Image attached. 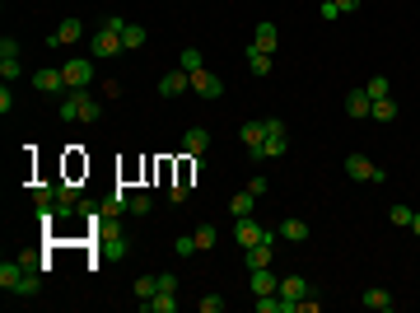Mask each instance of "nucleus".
Segmentation results:
<instances>
[{"mask_svg":"<svg viewBox=\"0 0 420 313\" xmlns=\"http://www.w3.org/2000/svg\"><path fill=\"white\" fill-rule=\"evenodd\" d=\"M103 117V98L89 89H65L61 94V122H98Z\"/></svg>","mask_w":420,"mask_h":313,"instance_id":"obj_1","label":"nucleus"},{"mask_svg":"<svg viewBox=\"0 0 420 313\" xmlns=\"http://www.w3.org/2000/svg\"><path fill=\"white\" fill-rule=\"evenodd\" d=\"M285 150H290V126L276 122V117H266V141H262V150H257L252 159H280Z\"/></svg>","mask_w":420,"mask_h":313,"instance_id":"obj_2","label":"nucleus"},{"mask_svg":"<svg viewBox=\"0 0 420 313\" xmlns=\"http://www.w3.org/2000/svg\"><path fill=\"white\" fill-rule=\"evenodd\" d=\"M122 33H112V29H103V24H98V33H93L89 38V56L93 61H112V56H122Z\"/></svg>","mask_w":420,"mask_h":313,"instance_id":"obj_3","label":"nucleus"},{"mask_svg":"<svg viewBox=\"0 0 420 313\" xmlns=\"http://www.w3.org/2000/svg\"><path fill=\"white\" fill-rule=\"evenodd\" d=\"M61 75H65V89H89L93 84V56H70L61 66Z\"/></svg>","mask_w":420,"mask_h":313,"instance_id":"obj_4","label":"nucleus"},{"mask_svg":"<svg viewBox=\"0 0 420 313\" xmlns=\"http://www.w3.org/2000/svg\"><path fill=\"white\" fill-rule=\"evenodd\" d=\"M345 173H350L355 183H378V188L388 183V173L378 169V164H369L364 155H345Z\"/></svg>","mask_w":420,"mask_h":313,"instance_id":"obj_5","label":"nucleus"},{"mask_svg":"<svg viewBox=\"0 0 420 313\" xmlns=\"http://www.w3.org/2000/svg\"><path fill=\"white\" fill-rule=\"evenodd\" d=\"M79 38H84V19H61V24H56V33H52V38H47V47H75Z\"/></svg>","mask_w":420,"mask_h":313,"instance_id":"obj_6","label":"nucleus"},{"mask_svg":"<svg viewBox=\"0 0 420 313\" xmlns=\"http://www.w3.org/2000/svg\"><path fill=\"white\" fill-rule=\"evenodd\" d=\"M33 89H38V94L61 98L65 94V75L56 70V66H42V70H33Z\"/></svg>","mask_w":420,"mask_h":313,"instance_id":"obj_7","label":"nucleus"},{"mask_svg":"<svg viewBox=\"0 0 420 313\" xmlns=\"http://www.w3.org/2000/svg\"><path fill=\"white\" fill-rule=\"evenodd\" d=\"M187 89H192V75H187L182 66H178V70H169V75L159 79V98H178V94H187Z\"/></svg>","mask_w":420,"mask_h":313,"instance_id":"obj_8","label":"nucleus"},{"mask_svg":"<svg viewBox=\"0 0 420 313\" xmlns=\"http://www.w3.org/2000/svg\"><path fill=\"white\" fill-rule=\"evenodd\" d=\"M233 238H238V248H243V252H248L252 248V243H262V238H266V229H262V224H257V220H238V224H233Z\"/></svg>","mask_w":420,"mask_h":313,"instance_id":"obj_9","label":"nucleus"},{"mask_svg":"<svg viewBox=\"0 0 420 313\" xmlns=\"http://www.w3.org/2000/svg\"><path fill=\"white\" fill-rule=\"evenodd\" d=\"M276 43H280L276 24H271V19H262V24L252 29V52H271V56H276Z\"/></svg>","mask_w":420,"mask_h":313,"instance_id":"obj_10","label":"nucleus"},{"mask_svg":"<svg viewBox=\"0 0 420 313\" xmlns=\"http://www.w3.org/2000/svg\"><path fill=\"white\" fill-rule=\"evenodd\" d=\"M238 141H243V150H248V155H257V150H262V141H266V117H257V122H243Z\"/></svg>","mask_w":420,"mask_h":313,"instance_id":"obj_11","label":"nucleus"},{"mask_svg":"<svg viewBox=\"0 0 420 313\" xmlns=\"http://www.w3.org/2000/svg\"><path fill=\"white\" fill-rule=\"evenodd\" d=\"M205 145H210V131H205V126H192V131H182V155H187V159H201Z\"/></svg>","mask_w":420,"mask_h":313,"instance_id":"obj_12","label":"nucleus"},{"mask_svg":"<svg viewBox=\"0 0 420 313\" xmlns=\"http://www.w3.org/2000/svg\"><path fill=\"white\" fill-rule=\"evenodd\" d=\"M359 304H364V309H373V313H392V309H397V299H392L388 290H378V285H369V290L359 295Z\"/></svg>","mask_w":420,"mask_h":313,"instance_id":"obj_13","label":"nucleus"},{"mask_svg":"<svg viewBox=\"0 0 420 313\" xmlns=\"http://www.w3.org/2000/svg\"><path fill=\"white\" fill-rule=\"evenodd\" d=\"M192 89H196L201 98H219L224 94V79L210 75V70H196V75H192Z\"/></svg>","mask_w":420,"mask_h":313,"instance_id":"obj_14","label":"nucleus"},{"mask_svg":"<svg viewBox=\"0 0 420 313\" xmlns=\"http://www.w3.org/2000/svg\"><path fill=\"white\" fill-rule=\"evenodd\" d=\"M248 285H252V295H276V290H280V276L271 271V266H257Z\"/></svg>","mask_w":420,"mask_h":313,"instance_id":"obj_15","label":"nucleus"},{"mask_svg":"<svg viewBox=\"0 0 420 313\" xmlns=\"http://www.w3.org/2000/svg\"><path fill=\"white\" fill-rule=\"evenodd\" d=\"M280 295H285V299H295L299 309H304V299H309L313 290H309V281H304V276H280Z\"/></svg>","mask_w":420,"mask_h":313,"instance_id":"obj_16","label":"nucleus"},{"mask_svg":"<svg viewBox=\"0 0 420 313\" xmlns=\"http://www.w3.org/2000/svg\"><path fill=\"white\" fill-rule=\"evenodd\" d=\"M369 112H373V98L364 94V84L345 94V117H369Z\"/></svg>","mask_w":420,"mask_h":313,"instance_id":"obj_17","label":"nucleus"},{"mask_svg":"<svg viewBox=\"0 0 420 313\" xmlns=\"http://www.w3.org/2000/svg\"><path fill=\"white\" fill-rule=\"evenodd\" d=\"M145 313H178V290H159L155 299H140Z\"/></svg>","mask_w":420,"mask_h":313,"instance_id":"obj_18","label":"nucleus"},{"mask_svg":"<svg viewBox=\"0 0 420 313\" xmlns=\"http://www.w3.org/2000/svg\"><path fill=\"white\" fill-rule=\"evenodd\" d=\"M252 206H257V197L243 188V192H233V197H229V215H233V220H248V215H252Z\"/></svg>","mask_w":420,"mask_h":313,"instance_id":"obj_19","label":"nucleus"},{"mask_svg":"<svg viewBox=\"0 0 420 313\" xmlns=\"http://www.w3.org/2000/svg\"><path fill=\"white\" fill-rule=\"evenodd\" d=\"M280 238H290V243H309V224H304V220H280V229H276Z\"/></svg>","mask_w":420,"mask_h":313,"instance_id":"obj_20","label":"nucleus"},{"mask_svg":"<svg viewBox=\"0 0 420 313\" xmlns=\"http://www.w3.org/2000/svg\"><path fill=\"white\" fill-rule=\"evenodd\" d=\"M257 266H271V238H262V243L248 248V271H257Z\"/></svg>","mask_w":420,"mask_h":313,"instance_id":"obj_21","label":"nucleus"},{"mask_svg":"<svg viewBox=\"0 0 420 313\" xmlns=\"http://www.w3.org/2000/svg\"><path fill=\"white\" fill-rule=\"evenodd\" d=\"M122 43H126V52H136V47H145V43H150V33L140 29V24H126V29H122Z\"/></svg>","mask_w":420,"mask_h":313,"instance_id":"obj_22","label":"nucleus"},{"mask_svg":"<svg viewBox=\"0 0 420 313\" xmlns=\"http://www.w3.org/2000/svg\"><path fill=\"white\" fill-rule=\"evenodd\" d=\"M364 94L378 103V98H392V84H388V75H373V79H364Z\"/></svg>","mask_w":420,"mask_h":313,"instance_id":"obj_23","label":"nucleus"},{"mask_svg":"<svg viewBox=\"0 0 420 313\" xmlns=\"http://www.w3.org/2000/svg\"><path fill=\"white\" fill-rule=\"evenodd\" d=\"M178 66H182L187 75H196V70H205V56L196 47H182V56H178Z\"/></svg>","mask_w":420,"mask_h":313,"instance_id":"obj_24","label":"nucleus"},{"mask_svg":"<svg viewBox=\"0 0 420 313\" xmlns=\"http://www.w3.org/2000/svg\"><path fill=\"white\" fill-rule=\"evenodd\" d=\"M192 238H196V252H210V248L219 243V229H215V224H201Z\"/></svg>","mask_w":420,"mask_h":313,"instance_id":"obj_25","label":"nucleus"},{"mask_svg":"<svg viewBox=\"0 0 420 313\" xmlns=\"http://www.w3.org/2000/svg\"><path fill=\"white\" fill-rule=\"evenodd\" d=\"M131 295H136V299H155V295H159V276H136Z\"/></svg>","mask_w":420,"mask_h":313,"instance_id":"obj_26","label":"nucleus"},{"mask_svg":"<svg viewBox=\"0 0 420 313\" xmlns=\"http://www.w3.org/2000/svg\"><path fill=\"white\" fill-rule=\"evenodd\" d=\"M369 117H373V122H383V126H388V122H397V103H392V98H378Z\"/></svg>","mask_w":420,"mask_h":313,"instance_id":"obj_27","label":"nucleus"},{"mask_svg":"<svg viewBox=\"0 0 420 313\" xmlns=\"http://www.w3.org/2000/svg\"><path fill=\"white\" fill-rule=\"evenodd\" d=\"M38 206H56V183H38L33 188V211Z\"/></svg>","mask_w":420,"mask_h":313,"instance_id":"obj_28","label":"nucleus"},{"mask_svg":"<svg viewBox=\"0 0 420 313\" xmlns=\"http://www.w3.org/2000/svg\"><path fill=\"white\" fill-rule=\"evenodd\" d=\"M248 70L252 75H271V52H252L248 47Z\"/></svg>","mask_w":420,"mask_h":313,"instance_id":"obj_29","label":"nucleus"},{"mask_svg":"<svg viewBox=\"0 0 420 313\" xmlns=\"http://www.w3.org/2000/svg\"><path fill=\"white\" fill-rule=\"evenodd\" d=\"M19 75H24V66H19V56H0V79H5V84H15Z\"/></svg>","mask_w":420,"mask_h":313,"instance_id":"obj_30","label":"nucleus"},{"mask_svg":"<svg viewBox=\"0 0 420 313\" xmlns=\"http://www.w3.org/2000/svg\"><path fill=\"white\" fill-rule=\"evenodd\" d=\"M411 215H416L411 206H392V211H388V224H406V229H411Z\"/></svg>","mask_w":420,"mask_h":313,"instance_id":"obj_31","label":"nucleus"},{"mask_svg":"<svg viewBox=\"0 0 420 313\" xmlns=\"http://www.w3.org/2000/svg\"><path fill=\"white\" fill-rule=\"evenodd\" d=\"M196 309H201V313H224V295H205V299H196Z\"/></svg>","mask_w":420,"mask_h":313,"instance_id":"obj_32","label":"nucleus"},{"mask_svg":"<svg viewBox=\"0 0 420 313\" xmlns=\"http://www.w3.org/2000/svg\"><path fill=\"white\" fill-rule=\"evenodd\" d=\"M173 252H178V257H192V252H196V238H192V234H182L178 243H173Z\"/></svg>","mask_w":420,"mask_h":313,"instance_id":"obj_33","label":"nucleus"},{"mask_svg":"<svg viewBox=\"0 0 420 313\" xmlns=\"http://www.w3.org/2000/svg\"><path fill=\"white\" fill-rule=\"evenodd\" d=\"M150 211H155L150 197H131V215H150Z\"/></svg>","mask_w":420,"mask_h":313,"instance_id":"obj_34","label":"nucleus"},{"mask_svg":"<svg viewBox=\"0 0 420 313\" xmlns=\"http://www.w3.org/2000/svg\"><path fill=\"white\" fill-rule=\"evenodd\" d=\"M0 112H15V89L10 84H0Z\"/></svg>","mask_w":420,"mask_h":313,"instance_id":"obj_35","label":"nucleus"},{"mask_svg":"<svg viewBox=\"0 0 420 313\" xmlns=\"http://www.w3.org/2000/svg\"><path fill=\"white\" fill-rule=\"evenodd\" d=\"M248 192H252V197H266V192H271V183H266L262 173H257V178H252V183H248Z\"/></svg>","mask_w":420,"mask_h":313,"instance_id":"obj_36","label":"nucleus"},{"mask_svg":"<svg viewBox=\"0 0 420 313\" xmlns=\"http://www.w3.org/2000/svg\"><path fill=\"white\" fill-rule=\"evenodd\" d=\"M332 5H336V15H355L364 0H332Z\"/></svg>","mask_w":420,"mask_h":313,"instance_id":"obj_37","label":"nucleus"},{"mask_svg":"<svg viewBox=\"0 0 420 313\" xmlns=\"http://www.w3.org/2000/svg\"><path fill=\"white\" fill-rule=\"evenodd\" d=\"M0 56H19V38H0Z\"/></svg>","mask_w":420,"mask_h":313,"instance_id":"obj_38","label":"nucleus"},{"mask_svg":"<svg viewBox=\"0 0 420 313\" xmlns=\"http://www.w3.org/2000/svg\"><path fill=\"white\" fill-rule=\"evenodd\" d=\"M103 98H122V79H103Z\"/></svg>","mask_w":420,"mask_h":313,"instance_id":"obj_39","label":"nucleus"},{"mask_svg":"<svg viewBox=\"0 0 420 313\" xmlns=\"http://www.w3.org/2000/svg\"><path fill=\"white\" fill-rule=\"evenodd\" d=\"M159 290H178V276L173 271H159Z\"/></svg>","mask_w":420,"mask_h":313,"instance_id":"obj_40","label":"nucleus"},{"mask_svg":"<svg viewBox=\"0 0 420 313\" xmlns=\"http://www.w3.org/2000/svg\"><path fill=\"white\" fill-rule=\"evenodd\" d=\"M103 29H112V33H122V29H126V19H122V15H108V19H103Z\"/></svg>","mask_w":420,"mask_h":313,"instance_id":"obj_41","label":"nucleus"},{"mask_svg":"<svg viewBox=\"0 0 420 313\" xmlns=\"http://www.w3.org/2000/svg\"><path fill=\"white\" fill-rule=\"evenodd\" d=\"M411 229H416V234H420V211H416V215H411Z\"/></svg>","mask_w":420,"mask_h":313,"instance_id":"obj_42","label":"nucleus"}]
</instances>
